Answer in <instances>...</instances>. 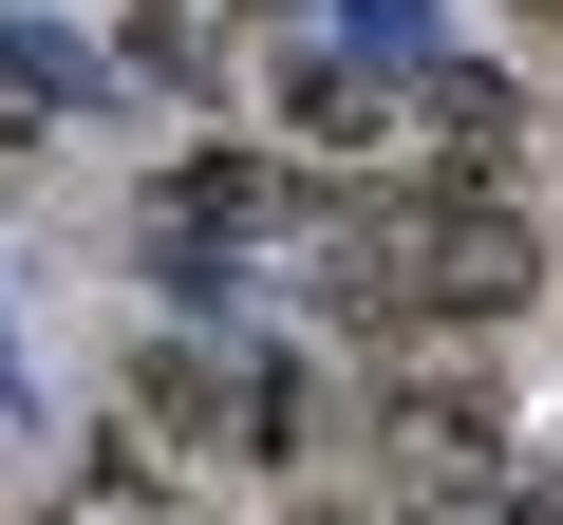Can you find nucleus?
Instances as JSON below:
<instances>
[{"mask_svg":"<svg viewBox=\"0 0 563 525\" xmlns=\"http://www.w3.org/2000/svg\"><path fill=\"white\" fill-rule=\"evenodd\" d=\"M526 282H544V225L507 188H357L339 244H320L339 320H432V338H488Z\"/></svg>","mask_w":563,"mask_h":525,"instance_id":"f257e3e1","label":"nucleus"},{"mask_svg":"<svg viewBox=\"0 0 563 525\" xmlns=\"http://www.w3.org/2000/svg\"><path fill=\"white\" fill-rule=\"evenodd\" d=\"M376 450H395V488H488V469H507V376H488V357L376 376Z\"/></svg>","mask_w":563,"mask_h":525,"instance_id":"f03ea898","label":"nucleus"},{"mask_svg":"<svg viewBox=\"0 0 563 525\" xmlns=\"http://www.w3.org/2000/svg\"><path fill=\"white\" fill-rule=\"evenodd\" d=\"M526 20H563V0H526Z\"/></svg>","mask_w":563,"mask_h":525,"instance_id":"7ed1b4c3","label":"nucleus"}]
</instances>
